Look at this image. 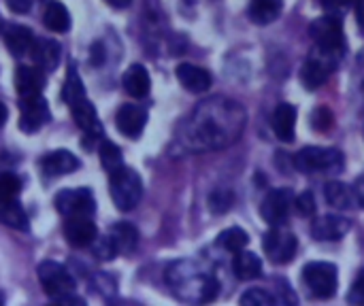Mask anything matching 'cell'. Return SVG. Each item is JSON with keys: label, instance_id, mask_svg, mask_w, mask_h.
Wrapping results in <instances>:
<instances>
[{"label": "cell", "instance_id": "6da1fadb", "mask_svg": "<svg viewBox=\"0 0 364 306\" xmlns=\"http://www.w3.org/2000/svg\"><path fill=\"white\" fill-rule=\"evenodd\" d=\"M247 126V111L241 102L224 96L203 100L181 128V143L188 151H215L235 145Z\"/></svg>", "mask_w": 364, "mask_h": 306}, {"label": "cell", "instance_id": "7a4b0ae2", "mask_svg": "<svg viewBox=\"0 0 364 306\" xmlns=\"http://www.w3.org/2000/svg\"><path fill=\"white\" fill-rule=\"evenodd\" d=\"M166 283L173 288L175 296H179L181 300L198 302V305L215 300L220 292V283L215 275L192 260L175 262L166 271Z\"/></svg>", "mask_w": 364, "mask_h": 306}, {"label": "cell", "instance_id": "3957f363", "mask_svg": "<svg viewBox=\"0 0 364 306\" xmlns=\"http://www.w3.org/2000/svg\"><path fill=\"white\" fill-rule=\"evenodd\" d=\"M36 273H38V281H41L45 294L53 302H60V305H83V300L75 296L77 285H75L73 275L62 264L45 260V262H41Z\"/></svg>", "mask_w": 364, "mask_h": 306}, {"label": "cell", "instance_id": "277c9868", "mask_svg": "<svg viewBox=\"0 0 364 306\" xmlns=\"http://www.w3.org/2000/svg\"><path fill=\"white\" fill-rule=\"evenodd\" d=\"M309 34L311 40L316 45V49L326 51L335 58H343L346 53V34H343V21L339 15L331 13V15H322L318 17L311 26H309Z\"/></svg>", "mask_w": 364, "mask_h": 306}, {"label": "cell", "instance_id": "5b68a950", "mask_svg": "<svg viewBox=\"0 0 364 306\" xmlns=\"http://www.w3.org/2000/svg\"><path fill=\"white\" fill-rule=\"evenodd\" d=\"M109 192H111V200L119 211H132L143 196V181L141 177L128 168L122 166L115 173L109 175Z\"/></svg>", "mask_w": 364, "mask_h": 306}, {"label": "cell", "instance_id": "8992f818", "mask_svg": "<svg viewBox=\"0 0 364 306\" xmlns=\"http://www.w3.org/2000/svg\"><path fill=\"white\" fill-rule=\"evenodd\" d=\"M343 153L339 149H328V147H305L296 153L294 166L301 173H328L337 175L343 170Z\"/></svg>", "mask_w": 364, "mask_h": 306}, {"label": "cell", "instance_id": "52a82bcc", "mask_svg": "<svg viewBox=\"0 0 364 306\" xmlns=\"http://www.w3.org/2000/svg\"><path fill=\"white\" fill-rule=\"evenodd\" d=\"M303 283L316 298H331L339 285V271L331 262H309L303 268Z\"/></svg>", "mask_w": 364, "mask_h": 306}, {"label": "cell", "instance_id": "ba28073f", "mask_svg": "<svg viewBox=\"0 0 364 306\" xmlns=\"http://www.w3.org/2000/svg\"><path fill=\"white\" fill-rule=\"evenodd\" d=\"M339 64V58L326 53V51H320L314 47L311 55L307 58V62L303 64V70H301V81L307 89H318L326 83V79L331 77V72L335 70V66Z\"/></svg>", "mask_w": 364, "mask_h": 306}, {"label": "cell", "instance_id": "9c48e42d", "mask_svg": "<svg viewBox=\"0 0 364 306\" xmlns=\"http://www.w3.org/2000/svg\"><path fill=\"white\" fill-rule=\"evenodd\" d=\"M296 249H299L296 236L282 226H273L264 236V251L273 264H288L296 256Z\"/></svg>", "mask_w": 364, "mask_h": 306}, {"label": "cell", "instance_id": "30bf717a", "mask_svg": "<svg viewBox=\"0 0 364 306\" xmlns=\"http://www.w3.org/2000/svg\"><path fill=\"white\" fill-rule=\"evenodd\" d=\"M55 209L64 217H92L96 211V202L90 190H64L53 200Z\"/></svg>", "mask_w": 364, "mask_h": 306}, {"label": "cell", "instance_id": "8fae6325", "mask_svg": "<svg viewBox=\"0 0 364 306\" xmlns=\"http://www.w3.org/2000/svg\"><path fill=\"white\" fill-rule=\"evenodd\" d=\"M294 207V194L290 190H271L262 200L260 215L269 226H284Z\"/></svg>", "mask_w": 364, "mask_h": 306}, {"label": "cell", "instance_id": "7c38bea8", "mask_svg": "<svg viewBox=\"0 0 364 306\" xmlns=\"http://www.w3.org/2000/svg\"><path fill=\"white\" fill-rule=\"evenodd\" d=\"M49 119H51V111H49L47 100H45L41 94L21 98L19 128H21L23 132H36V130H41Z\"/></svg>", "mask_w": 364, "mask_h": 306}, {"label": "cell", "instance_id": "4fadbf2b", "mask_svg": "<svg viewBox=\"0 0 364 306\" xmlns=\"http://www.w3.org/2000/svg\"><path fill=\"white\" fill-rule=\"evenodd\" d=\"M64 236L73 247L81 249V247H90L96 241L98 230H96V224L92 222V217H66Z\"/></svg>", "mask_w": 364, "mask_h": 306}, {"label": "cell", "instance_id": "5bb4252c", "mask_svg": "<svg viewBox=\"0 0 364 306\" xmlns=\"http://www.w3.org/2000/svg\"><path fill=\"white\" fill-rule=\"evenodd\" d=\"M117 130L128 138H139L147 124V111L136 104H124L115 117Z\"/></svg>", "mask_w": 364, "mask_h": 306}, {"label": "cell", "instance_id": "9a60e30c", "mask_svg": "<svg viewBox=\"0 0 364 306\" xmlns=\"http://www.w3.org/2000/svg\"><path fill=\"white\" fill-rule=\"evenodd\" d=\"M352 224L350 219L341 215H324L311 224V234L316 241H341L350 232Z\"/></svg>", "mask_w": 364, "mask_h": 306}, {"label": "cell", "instance_id": "2e32d148", "mask_svg": "<svg viewBox=\"0 0 364 306\" xmlns=\"http://www.w3.org/2000/svg\"><path fill=\"white\" fill-rule=\"evenodd\" d=\"M15 87H17L19 98L41 94L43 87H45V70L38 68L36 64L34 66H26V64L17 66V70H15Z\"/></svg>", "mask_w": 364, "mask_h": 306}, {"label": "cell", "instance_id": "e0dca14e", "mask_svg": "<svg viewBox=\"0 0 364 306\" xmlns=\"http://www.w3.org/2000/svg\"><path fill=\"white\" fill-rule=\"evenodd\" d=\"M70 111H73V117H75V124L92 138H100L102 136V124L96 115V109L94 104L87 100V98H81L77 100L75 104H70Z\"/></svg>", "mask_w": 364, "mask_h": 306}, {"label": "cell", "instance_id": "ac0fdd59", "mask_svg": "<svg viewBox=\"0 0 364 306\" xmlns=\"http://www.w3.org/2000/svg\"><path fill=\"white\" fill-rule=\"evenodd\" d=\"M79 158L66 149H58V151H51L47 153L43 160H41V168L47 177H62V175H70L79 168Z\"/></svg>", "mask_w": 364, "mask_h": 306}, {"label": "cell", "instance_id": "d6986e66", "mask_svg": "<svg viewBox=\"0 0 364 306\" xmlns=\"http://www.w3.org/2000/svg\"><path fill=\"white\" fill-rule=\"evenodd\" d=\"M2 36H4V43L9 47V51L15 55V58H21L26 53H30L32 45H34V34L30 28L26 26H19V23H9L2 28Z\"/></svg>", "mask_w": 364, "mask_h": 306}, {"label": "cell", "instance_id": "ffe728a7", "mask_svg": "<svg viewBox=\"0 0 364 306\" xmlns=\"http://www.w3.org/2000/svg\"><path fill=\"white\" fill-rule=\"evenodd\" d=\"M273 132L279 141L292 143L294 141V128H296V109L288 102H279L273 111Z\"/></svg>", "mask_w": 364, "mask_h": 306}, {"label": "cell", "instance_id": "44dd1931", "mask_svg": "<svg viewBox=\"0 0 364 306\" xmlns=\"http://www.w3.org/2000/svg\"><path fill=\"white\" fill-rule=\"evenodd\" d=\"M179 83L188 89V92H194V94H203L211 87V75L200 68V66H194V64H179L177 70H175Z\"/></svg>", "mask_w": 364, "mask_h": 306}, {"label": "cell", "instance_id": "7402d4cb", "mask_svg": "<svg viewBox=\"0 0 364 306\" xmlns=\"http://www.w3.org/2000/svg\"><path fill=\"white\" fill-rule=\"evenodd\" d=\"M32 60L38 68H43L45 72H51L58 68L60 62V45L51 38H34V45L30 49Z\"/></svg>", "mask_w": 364, "mask_h": 306}, {"label": "cell", "instance_id": "603a6c76", "mask_svg": "<svg viewBox=\"0 0 364 306\" xmlns=\"http://www.w3.org/2000/svg\"><path fill=\"white\" fill-rule=\"evenodd\" d=\"M124 89L128 96L132 98H145L149 94V87H151V79H149V72L143 64H132L126 72H124Z\"/></svg>", "mask_w": 364, "mask_h": 306}, {"label": "cell", "instance_id": "cb8c5ba5", "mask_svg": "<svg viewBox=\"0 0 364 306\" xmlns=\"http://www.w3.org/2000/svg\"><path fill=\"white\" fill-rule=\"evenodd\" d=\"M109 239H111L117 256H130L139 245V232L130 224H115L109 232Z\"/></svg>", "mask_w": 364, "mask_h": 306}, {"label": "cell", "instance_id": "d4e9b609", "mask_svg": "<svg viewBox=\"0 0 364 306\" xmlns=\"http://www.w3.org/2000/svg\"><path fill=\"white\" fill-rule=\"evenodd\" d=\"M282 11H284V0H252L247 15L254 23L269 26L282 15Z\"/></svg>", "mask_w": 364, "mask_h": 306}, {"label": "cell", "instance_id": "484cf974", "mask_svg": "<svg viewBox=\"0 0 364 306\" xmlns=\"http://www.w3.org/2000/svg\"><path fill=\"white\" fill-rule=\"evenodd\" d=\"M324 196H326V202L339 211H348V209H354L358 202H356V194H354V187H348L346 183H339V181H331L326 183L324 187Z\"/></svg>", "mask_w": 364, "mask_h": 306}, {"label": "cell", "instance_id": "4316f807", "mask_svg": "<svg viewBox=\"0 0 364 306\" xmlns=\"http://www.w3.org/2000/svg\"><path fill=\"white\" fill-rule=\"evenodd\" d=\"M235 275L241 281H254L262 275V260L252 251H239L235 258Z\"/></svg>", "mask_w": 364, "mask_h": 306}, {"label": "cell", "instance_id": "83f0119b", "mask_svg": "<svg viewBox=\"0 0 364 306\" xmlns=\"http://www.w3.org/2000/svg\"><path fill=\"white\" fill-rule=\"evenodd\" d=\"M43 23L51 32H66L70 28V13L62 2L51 0L43 11Z\"/></svg>", "mask_w": 364, "mask_h": 306}, {"label": "cell", "instance_id": "f1b7e54d", "mask_svg": "<svg viewBox=\"0 0 364 306\" xmlns=\"http://www.w3.org/2000/svg\"><path fill=\"white\" fill-rule=\"evenodd\" d=\"M218 243H220L222 249L232 251V253H239V251H243V249L250 245V236H247V232L241 230V228H228V230H224V232L218 236Z\"/></svg>", "mask_w": 364, "mask_h": 306}, {"label": "cell", "instance_id": "f546056e", "mask_svg": "<svg viewBox=\"0 0 364 306\" xmlns=\"http://www.w3.org/2000/svg\"><path fill=\"white\" fill-rule=\"evenodd\" d=\"M62 98H64V102L68 106L75 104L77 100L85 98V87H83V81L77 75V68H70L68 70V75L64 79V87H62Z\"/></svg>", "mask_w": 364, "mask_h": 306}, {"label": "cell", "instance_id": "4dcf8cb0", "mask_svg": "<svg viewBox=\"0 0 364 306\" xmlns=\"http://www.w3.org/2000/svg\"><path fill=\"white\" fill-rule=\"evenodd\" d=\"M0 222L6 224L9 228H15V230H28V215L17 204V200L0 207Z\"/></svg>", "mask_w": 364, "mask_h": 306}, {"label": "cell", "instance_id": "1f68e13d", "mask_svg": "<svg viewBox=\"0 0 364 306\" xmlns=\"http://www.w3.org/2000/svg\"><path fill=\"white\" fill-rule=\"evenodd\" d=\"M21 194V179L13 173H0V207L11 204Z\"/></svg>", "mask_w": 364, "mask_h": 306}, {"label": "cell", "instance_id": "d6a6232c", "mask_svg": "<svg viewBox=\"0 0 364 306\" xmlns=\"http://www.w3.org/2000/svg\"><path fill=\"white\" fill-rule=\"evenodd\" d=\"M98 155H100V164H102V168H105L109 175H111V173H115L117 168H122V166H124V160H122V149H119L115 143H111V141H102Z\"/></svg>", "mask_w": 364, "mask_h": 306}, {"label": "cell", "instance_id": "836d02e7", "mask_svg": "<svg viewBox=\"0 0 364 306\" xmlns=\"http://www.w3.org/2000/svg\"><path fill=\"white\" fill-rule=\"evenodd\" d=\"M241 305L247 306H273L277 305V298L271 296L267 290H260V288H254L250 292H245L241 296Z\"/></svg>", "mask_w": 364, "mask_h": 306}, {"label": "cell", "instance_id": "e575fe53", "mask_svg": "<svg viewBox=\"0 0 364 306\" xmlns=\"http://www.w3.org/2000/svg\"><path fill=\"white\" fill-rule=\"evenodd\" d=\"M232 200H235L232 192H228V190H215V192L209 196V209H211L213 213L222 215V213H226V211L232 207Z\"/></svg>", "mask_w": 364, "mask_h": 306}, {"label": "cell", "instance_id": "d590c367", "mask_svg": "<svg viewBox=\"0 0 364 306\" xmlns=\"http://www.w3.org/2000/svg\"><path fill=\"white\" fill-rule=\"evenodd\" d=\"M90 247H92L94 256L100 258V260H113L117 256V251H115V247H113L109 236H96V241Z\"/></svg>", "mask_w": 364, "mask_h": 306}, {"label": "cell", "instance_id": "8d00e7d4", "mask_svg": "<svg viewBox=\"0 0 364 306\" xmlns=\"http://www.w3.org/2000/svg\"><path fill=\"white\" fill-rule=\"evenodd\" d=\"M294 209H296V213L301 217H314V213H316V198H314V194L305 192V194L296 196L294 198Z\"/></svg>", "mask_w": 364, "mask_h": 306}, {"label": "cell", "instance_id": "74e56055", "mask_svg": "<svg viewBox=\"0 0 364 306\" xmlns=\"http://www.w3.org/2000/svg\"><path fill=\"white\" fill-rule=\"evenodd\" d=\"M311 126H314L316 130H320V132L328 130V128L333 126V113H331L328 109H318V111L314 113V117H311Z\"/></svg>", "mask_w": 364, "mask_h": 306}, {"label": "cell", "instance_id": "f35d334b", "mask_svg": "<svg viewBox=\"0 0 364 306\" xmlns=\"http://www.w3.org/2000/svg\"><path fill=\"white\" fill-rule=\"evenodd\" d=\"M348 302L350 305H360L364 306V271H360V275L356 277L350 294H348Z\"/></svg>", "mask_w": 364, "mask_h": 306}, {"label": "cell", "instance_id": "ab89813d", "mask_svg": "<svg viewBox=\"0 0 364 306\" xmlns=\"http://www.w3.org/2000/svg\"><path fill=\"white\" fill-rule=\"evenodd\" d=\"M6 4L13 13H26V11H30L32 2L30 0H6Z\"/></svg>", "mask_w": 364, "mask_h": 306}, {"label": "cell", "instance_id": "60d3db41", "mask_svg": "<svg viewBox=\"0 0 364 306\" xmlns=\"http://www.w3.org/2000/svg\"><path fill=\"white\" fill-rule=\"evenodd\" d=\"M354 194H356V202H358V207H363L364 209V177H360V179L356 181V185H354Z\"/></svg>", "mask_w": 364, "mask_h": 306}, {"label": "cell", "instance_id": "b9f144b4", "mask_svg": "<svg viewBox=\"0 0 364 306\" xmlns=\"http://www.w3.org/2000/svg\"><path fill=\"white\" fill-rule=\"evenodd\" d=\"M356 15H358V21L364 28V0H356Z\"/></svg>", "mask_w": 364, "mask_h": 306}, {"label": "cell", "instance_id": "7bdbcfd3", "mask_svg": "<svg viewBox=\"0 0 364 306\" xmlns=\"http://www.w3.org/2000/svg\"><path fill=\"white\" fill-rule=\"evenodd\" d=\"M111 6H115V9H126L132 0H107Z\"/></svg>", "mask_w": 364, "mask_h": 306}, {"label": "cell", "instance_id": "ee69618b", "mask_svg": "<svg viewBox=\"0 0 364 306\" xmlns=\"http://www.w3.org/2000/svg\"><path fill=\"white\" fill-rule=\"evenodd\" d=\"M6 117H9V111H6V106H4V104L0 102V128H2L4 124H6Z\"/></svg>", "mask_w": 364, "mask_h": 306}, {"label": "cell", "instance_id": "f6af8a7d", "mask_svg": "<svg viewBox=\"0 0 364 306\" xmlns=\"http://www.w3.org/2000/svg\"><path fill=\"white\" fill-rule=\"evenodd\" d=\"M324 4H328V6H335V4H348L350 0H322Z\"/></svg>", "mask_w": 364, "mask_h": 306}, {"label": "cell", "instance_id": "bcb514c9", "mask_svg": "<svg viewBox=\"0 0 364 306\" xmlns=\"http://www.w3.org/2000/svg\"><path fill=\"white\" fill-rule=\"evenodd\" d=\"M0 305H2V296H0Z\"/></svg>", "mask_w": 364, "mask_h": 306}]
</instances>
